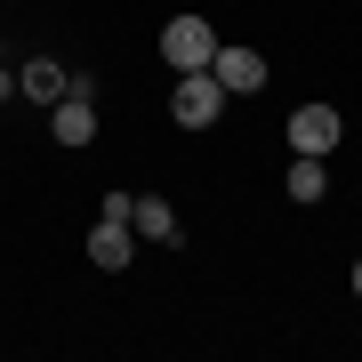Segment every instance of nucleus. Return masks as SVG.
<instances>
[{
	"instance_id": "obj_1",
	"label": "nucleus",
	"mask_w": 362,
	"mask_h": 362,
	"mask_svg": "<svg viewBox=\"0 0 362 362\" xmlns=\"http://www.w3.org/2000/svg\"><path fill=\"white\" fill-rule=\"evenodd\" d=\"M161 57H169L177 73H209V57H218L209 16H169V25H161Z\"/></svg>"
},
{
	"instance_id": "obj_2",
	"label": "nucleus",
	"mask_w": 362,
	"mask_h": 362,
	"mask_svg": "<svg viewBox=\"0 0 362 362\" xmlns=\"http://www.w3.org/2000/svg\"><path fill=\"white\" fill-rule=\"evenodd\" d=\"M209 81H218L226 97H258L266 89V57L242 49V40H218V57H209Z\"/></svg>"
},
{
	"instance_id": "obj_3",
	"label": "nucleus",
	"mask_w": 362,
	"mask_h": 362,
	"mask_svg": "<svg viewBox=\"0 0 362 362\" xmlns=\"http://www.w3.org/2000/svg\"><path fill=\"white\" fill-rule=\"evenodd\" d=\"M169 113L185 121V129H209V121L226 113V89L209 73H177V89H169Z\"/></svg>"
},
{
	"instance_id": "obj_4",
	"label": "nucleus",
	"mask_w": 362,
	"mask_h": 362,
	"mask_svg": "<svg viewBox=\"0 0 362 362\" xmlns=\"http://www.w3.org/2000/svg\"><path fill=\"white\" fill-rule=\"evenodd\" d=\"M338 129H346V121H338L330 105H298V113H290V153H322V161H330Z\"/></svg>"
},
{
	"instance_id": "obj_5",
	"label": "nucleus",
	"mask_w": 362,
	"mask_h": 362,
	"mask_svg": "<svg viewBox=\"0 0 362 362\" xmlns=\"http://www.w3.org/2000/svg\"><path fill=\"white\" fill-rule=\"evenodd\" d=\"M129 258H137V226H129V218H97V233H89V266L121 274Z\"/></svg>"
},
{
	"instance_id": "obj_6",
	"label": "nucleus",
	"mask_w": 362,
	"mask_h": 362,
	"mask_svg": "<svg viewBox=\"0 0 362 362\" xmlns=\"http://www.w3.org/2000/svg\"><path fill=\"white\" fill-rule=\"evenodd\" d=\"M49 129H57V145H97V97H57Z\"/></svg>"
},
{
	"instance_id": "obj_7",
	"label": "nucleus",
	"mask_w": 362,
	"mask_h": 362,
	"mask_svg": "<svg viewBox=\"0 0 362 362\" xmlns=\"http://www.w3.org/2000/svg\"><path fill=\"white\" fill-rule=\"evenodd\" d=\"M129 226H137V242H177V209H169L161 194H137L129 202Z\"/></svg>"
},
{
	"instance_id": "obj_8",
	"label": "nucleus",
	"mask_w": 362,
	"mask_h": 362,
	"mask_svg": "<svg viewBox=\"0 0 362 362\" xmlns=\"http://www.w3.org/2000/svg\"><path fill=\"white\" fill-rule=\"evenodd\" d=\"M330 194V161L322 153H298L290 161V202H322Z\"/></svg>"
},
{
	"instance_id": "obj_9",
	"label": "nucleus",
	"mask_w": 362,
	"mask_h": 362,
	"mask_svg": "<svg viewBox=\"0 0 362 362\" xmlns=\"http://www.w3.org/2000/svg\"><path fill=\"white\" fill-rule=\"evenodd\" d=\"M16 89H33L40 105H57V97H65V73H57L49 57H40V65H25V81H16Z\"/></svg>"
},
{
	"instance_id": "obj_10",
	"label": "nucleus",
	"mask_w": 362,
	"mask_h": 362,
	"mask_svg": "<svg viewBox=\"0 0 362 362\" xmlns=\"http://www.w3.org/2000/svg\"><path fill=\"white\" fill-rule=\"evenodd\" d=\"M354 298H362V258H354Z\"/></svg>"
}]
</instances>
